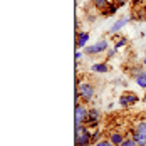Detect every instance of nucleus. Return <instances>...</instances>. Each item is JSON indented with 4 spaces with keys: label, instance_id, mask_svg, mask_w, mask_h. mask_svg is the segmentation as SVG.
Listing matches in <instances>:
<instances>
[{
    "label": "nucleus",
    "instance_id": "f257e3e1",
    "mask_svg": "<svg viewBox=\"0 0 146 146\" xmlns=\"http://www.w3.org/2000/svg\"><path fill=\"white\" fill-rule=\"evenodd\" d=\"M74 139H76V146H91L92 143V134L89 131V126H79L74 128Z\"/></svg>",
    "mask_w": 146,
    "mask_h": 146
},
{
    "label": "nucleus",
    "instance_id": "0eeeda50",
    "mask_svg": "<svg viewBox=\"0 0 146 146\" xmlns=\"http://www.w3.org/2000/svg\"><path fill=\"white\" fill-rule=\"evenodd\" d=\"M119 102H121L123 108H129V106H133V104L138 102V96H136L134 92H126V94H123V96L119 98Z\"/></svg>",
    "mask_w": 146,
    "mask_h": 146
},
{
    "label": "nucleus",
    "instance_id": "a211bd4d",
    "mask_svg": "<svg viewBox=\"0 0 146 146\" xmlns=\"http://www.w3.org/2000/svg\"><path fill=\"white\" fill-rule=\"evenodd\" d=\"M124 44H126V39H124V37H121V39H119V42L116 44V47H121V45H124Z\"/></svg>",
    "mask_w": 146,
    "mask_h": 146
},
{
    "label": "nucleus",
    "instance_id": "f03ea898",
    "mask_svg": "<svg viewBox=\"0 0 146 146\" xmlns=\"http://www.w3.org/2000/svg\"><path fill=\"white\" fill-rule=\"evenodd\" d=\"M88 116H89V109L82 104H76L74 108V128H79V126H86L88 124Z\"/></svg>",
    "mask_w": 146,
    "mask_h": 146
},
{
    "label": "nucleus",
    "instance_id": "ddd939ff",
    "mask_svg": "<svg viewBox=\"0 0 146 146\" xmlns=\"http://www.w3.org/2000/svg\"><path fill=\"white\" fill-rule=\"evenodd\" d=\"M92 3H94V7H96V9L104 10V9L111 3V0H92Z\"/></svg>",
    "mask_w": 146,
    "mask_h": 146
},
{
    "label": "nucleus",
    "instance_id": "4be33fe9",
    "mask_svg": "<svg viewBox=\"0 0 146 146\" xmlns=\"http://www.w3.org/2000/svg\"><path fill=\"white\" fill-rule=\"evenodd\" d=\"M143 101H145V102H146V94H145V98H143Z\"/></svg>",
    "mask_w": 146,
    "mask_h": 146
},
{
    "label": "nucleus",
    "instance_id": "f3484780",
    "mask_svg": "<svg viewBox=\"0 0 146 146\" xmlns=\"http://www.w3.org/2000/svg\"><path fill=\"white\" fill-rule=\"evenodd\" d=\"M99 136H101V134H99V131H94V133H92V143L101 141V139H99Z\"/></svg>",
    "mask_w": 146,
    "mask_h": 146
},
{
    "label": "nucleus",
    "instance_id": "dca6fc26",
    "mask_svg": "<svg viewBox=\"0 0 146 146\" xmlns=\"http://www.w3.org/2000/svg\"><path fill=\"white\" fill-rule=\"evenodd\" d=\"M116 52H117V47H114V49H109V50H108V59L114 57V56H116Z\"/></svg>",
    "mask_w": 146,
    "mask_h": 146
},
{
    "label": "nucleus",
    "instance_id": "2eb2a0df",
    "mask_svg": "<svg viewBox=\"0 0 146 146\" xmlns=\"http://www.w3.org/2000/svg\"><path fill=\"white\" fill-rule=\"evenodd\" d=\"M119 146H138V145H136V141L131 138V139H124L123 145H119Z\"/></svg>",
    "mask_w": 146,
    "mask_h": 146
},
{
    "label": "nucleus",
    "instance_id": "1a4fd4ad",
    "mask_svg": "<svg viewBox=\"0 0 146 146\" xmlns=\"http://www.w3.org/2000/svg\"><path fill=\"white\" fill-rule=\"evenodd\" d=\"M129 20H131V17H121L119 20H116V22L111 25V29H109V34H117V32L123 29V27H124V25H126Z\"/></svg>",
    "mask_w": 146,
    "mask_h": 146
},
{
    "label": "nucleus",
    "instance_id": "4468645a",
    "mask_svg": "<svg viewBox=\"0 0 146 146\" xmlns=\"http://www.w3.org/2000/svg\"><path fill=\"white\" fill-rule=\"evenodd\" d=\"M94 146H114L109 139H101V141H98V143H94Z\"/></svg>",
    "mask_w": 146,
    "mask_h": 146
},
{
    "label": "nucleus",
    "instance_id": "7ed1b4c3",
    "mask_svg": "<svg viewBox=\"0 0 146 146\" xmlns=\"http://www.w3.org/2000/svg\"><path fill=\"white\" fill-rule=\"evenodd\" d=\"M77 94L81 96V99L84 102H89L96 94V88H94V84H91L88 81H81L77 84Z\"/></svg>",
    "mask_w": 146,
    "mask_h": 146
},
{
    "label": "nucleus",
    "instance_id": "39448f33",
    "mask_svg": "<svg viewBox=\"0 0 146 146\" xmlns=\"http://www.w3.org/2000/svg\"><path fill=\"white\" fill-rule=\"evenodd\" d=\"M133 139L138 146H146V121H138L133 129Z\"/></svg>",
    "mask_w": 146,
    "mask_h": 146
},
{
    "label": "nucleus",
    "instance_id": "9b49d317",
    "mask_svg": "<svg viewBox=\"0 0 146 146\" xmlns=\"http://www.w3.org/2000/svg\"><path fill=\"white\" fill-rule=\"evenodd\" d=\"M108 139H109L114 146H119V145H123L124 136H123L121 133H117V131H113V133H109V138H108Z\"/></svg>",
    "mask_w": 146,
    "mask_h": 146
},
{
    "label": "nucleus",
    "instance_id": "f8f14e48",
    "mask_svg": "<svg viewBox=\"0 0 146 146\" xmlns=\"http://www.w3.org/2000/svg\"><path fill=\"white\" fill-rule=\"evenodd\" d=\"M91 71H92V72L104 74V72H108V71H109V66H108L106 62H98V64H94V66L91 67Z\"/></svg>",
    "mask_w": 146,
    "mask_h": 146
},
{
    "label": "nucleus",
    "instance_id": "20e7f679",
    "mask_svg": "<svg viewBox=\"0 0 146 146\" xmlns=\"http://www.w3.org/2000/svg\"><path fill=\"white\" fill-rule=\"evenodd\" d=\"M108 47H109V40H108V39H99L96 44L86 45V47H84V54H86L88 57H94V56L101 54L104 50H108Z\"/></svg>",
    "mask_w": 146,
    "mask_h": 146
},
{
    "label": "nucleus",
    "instance_id": "aec40b11",
    "mask_svg": "<svg viewBox=\"0 0 146 146\" xmlns=\"http://www.w3.org/2000/svg\"><path fill=\"white\" fill-rule=\"evenodd\" d=\"M126 2H128V0H116L117 5H123V3H126Z\"/></svg>",
    "mask_w": 146,
    "mask_h": 146
},
{
    "label": "nucleus",
    "instance_id": "412c9836",
    "mask_svg": "<svg viewBox=\"0 0 146 146\" xmlns=\"http://www.w3.org/2000/svg\"><path fill=\"white\" fill-rule=\"evenodd\" d=\"M141 62H143V66H146V57H143V60H141Z\"/></svg>",
    "mask_w": 146,
    "mask_h": 146
},
{
    "label": "nucleus",
    "instance_id": "5701e85b",
    "mask_svg": "<svg viewBox=\"0 0 146 146\" xmlns=\"http://www.w3.org/2000/svg\"><path fill=\"white\" fill-rule=\"evenodd\" d=\"M141 2H143V3H145V5H146V0H141Z\"/></svg>",
    "mask_w": 146,
    "mask_h": 146
},
{
    "label": "nucleus",
    "instance_id": "6ab92c4d",
    "mask_svg": "<svg viewBox=\"0 0 146 146\" xmlns=\"http://www.w3.org/2000/svg\"><path fill=\"white\" fill-rule=\"evenodd\" d=\"M81 57H82V52H81V50H77V52H76V60H79Z\"/></svg>",
    "mask_w": 146,
    "mask_h": 146
},
{
    "label": "nucleus",
    "instance_id": "423d86ee",
    "mask_svg": "<svg viewBox=\"0 0 146 146\" xmlns=\"http://www.w3.org/2000/svg\"><path fill=\"white\" fill-rule=\"evenodd\" d=\"M131 76L133 79L136 81L138 86L146 89V67H141V66H134L131 69Z\"/></svg>",
    "mask_w": 146,
    "mask_h": 146
},
{
    "label": "nucleus",
    "instance_id": "9d476101",
    "mask_svg": "<svg viewBox=\"0 0 146 146\" xmlns=\"http://www.w3.org/2000/svg\"><path fill=\"white\" fill-rule=\"evenodd\" d=\"M88 40H89V32H77V49H84L88 45Z\"/></svg>",
    "mask_w": 146,
    "mask_h": 146
},
{
    "label": "nucleus",
    "instance_id": "6e6552de",
    "mask_svg": "<svg viewBox=\"0 0 146 146\" xmlns=\"http://www.w3.org/2000/svg\"><path fill=\"white\" fill-rule=\"evenodd\" d=\"M99 121H101V113H99V109L91 108V109H89V116H88V126H96Z\"/></svg>",
    "mask_w": 146,
    "mask_h": 146
}]
</instances>
